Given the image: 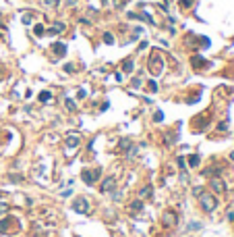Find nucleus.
Instances as JSON below:
<instances>
[{"label":"nucleus","mask_w":234,"mask_h":237,"mask_svg":"<svg viewBox=\"0 0 234 237\" xmlns=\"http://www.w3.org/2000/svg\"><path fill=\"white\" fill-rule=\"evenodd\" d=\"M100 175H102V173H100L97 168H91V171H83V173H81V179H83L85 183L93 185V183H96L97 179H100Z\"/></svg>","instance_id":"20e7f679"},{"label":"nucleus","mask_w":234,"mask_h":237,"mask_svg":"<svg viewBox=\"0 0 234 237\" xmlns=\"http://www.w3.org/2000/svg\"><path fill=\"white\" fill-rule=\"evenodd\" d=\"M52 52H54L56 56H64L66 54V46L60 44V42H56V44H52Z\"/></svg>","instance_id":"1a4fd4ad"},{"label":"nucleus","mask_w":234,"mask_h":237,"mask_svg":"<svg viewBox=\"0 0 234 237\" xmlns=\"http://www.w3.org/2000/svg\"><path fill=\"white\" fill-rule=\"evenodd\" d=\"M141 208H143V202H141V200H135V202H131V206H129V212H131V214H137V212H141Z\"/></svg>","instance_id":"9b49d317"},{"label":"nucleus","mask_w":234,"mask_h":237,"mask_svg":"<svg viewBox=\"0 0 234 237\" xmlns=\"http://www.w3.org/2000/svg\"><path fill=\"white\" fill-rule=\"evenodd\" d=\"M0 79H2V71H0Z\"/></svg>","instance_id":"473e14b6"},{"label":"nucleus","mask_w":234,"mask_h":237,"mask_svg":"<svg viewBox=\"0 0 234 237\" xmlns=\"http://www.w3.org/2000/svg\"><path fill=\"white\" fill-rule=\"evenodd\" d=\"M44 34V25H35V35H41Z\"/></svg>","instance_id":"a878e982"},{"label":"nucleus","mask_w":234,"mask_h":237,"mask_svg":"<svg viewBox=\"0 0 234 237\" xmlns=\"http://www.w3.org/2000/svg\"><path fill=\"white\" fill-rule=\"evenodd\" d=\"M41 2H44L46 7H54V4H56V0H41Z\"/></svg>","instance_id":"cd10ccee"},{"label":"nucleus","mask_w":234,"mask_h":237,"mask_svg":"<svg viewBox=\"0 0 234 237\" xmlns=\"http://www.w3.org/2000/svg\"><path fill=\"white\" fill-rule=\"evenodd\" d=\"M230 158H232V160H234V152H230Z\"/></svg>","instance_id":"2f4dec72"},{"label":"nucleus","mask_w":234,"mask_h":237,"mask_svg":"<svg viewBox=\"0 0 234 237\" xmlns=\"http://www.w3.org/2000/svg\"><path fill=\"white\" fill-rule=\"evenodd\" d=\"M104 42H106V44H114V35L106 31V34H104Z\"/></svg>","instance_id":"6ab92c4d"},{"label":"nucleus","mask_w":234,"mask_h":237,"mask_svg":"<svg viewBox=\"0 0 234 237\" xmlns=\"http://www.w3.org/2000/svg\"><path fill=\"white\" fill-rule=\"evenodd\" d=\"M50 98H52V94H50V92H41V94H40V102H48Z\"/></svg>","instance_id":"a211bd4d"},{"label":"nucleus","mask_w":234,"mask_h":237,"mask_svg":"<svg viewBox=\"0 0 234 237\" xmlns=\"http://www.w3.org/2000/svg\"><path fill=\"white\" fill-rule=\"evenodd\" d=\"M193 4V0H180V8H189Z\"/></svg>","instance_id":"5701e85b"},{"label":"nucleus","mask_w":234,"mask_h":237,"mask_svg":"<svg viewBox=\"0 0 234 237\" xmlns=\"http://www.w3.org/2000/svg\"><path fill=\"white\" fill-rule=\"evenodd\" d=\"M147 90L149 92H158V83H155V81H149V83H147Z\"/></svg>","instance_id":"4be33fe9"},{"label":"nucleus","mask_w":234,"mask_h":237,"mask_svg":"<svg viewBox=\"0 0 234 237\" xmlns=\"http://www.w3.org/2000/svg\"><path fill=\"white\" fill-rule=\"evenodd\" d=\"M209 185H211V189H214V191H218V194H222V191L226 189V185H224V181H222V179H218V177H214Z\"/></svg>","instance_id":"6e6552de"},{"label":"nucleus","mask_w":234,"mask_h":237,"mask_svg":"<svg viewBox=\"0 0 234 237\" xmlns=\"http://www.w3.org/2000/svg\"><path fill=\"white\" fill-rule=\"evenodd\" d=\"M73 210L79 212V214H85V212H89L91 206H89V200L87 198H77L75 202H73Z\"/></svg>","instance_id":"7ed1b4c3"},{"label":"nucleus","mask_w":234,"mask_h":237,"mask_svg":"<svg viewBox=\"0 0 234 237\" xmlns=\"http://www.w3.org/2000/svg\"><path fill=\"white\" fill-rule=\"evenodd\" d=\"M4 212H8V204L0 202V214H4Z\"/></svg>","instance_id":"393cba45"},{"label":"nucleus","mask_w":234,"mask_h":237,"mask_svg":"<svg viewBox=\"0 0 234 237\" xmlns=\"http://www.w3.org/2000/svg\"><path fill=\"white\" fill-rule=\"evenodd\" d=\"M114 187H116V177H114V175H110V177H106V179L102 181L100 191H102V194H110Z\"/></svg>","instance_id":"39448f33"},{"label":"nucleus","mask_w":234,"mask_h":237,"mask_svg":"<svg viewBox=\"0 0 234 237\" xmlns=\"http://www.w3.org/2000/svg\"><path fill=\"white\" fill-rule=\"evenodd\" d=\"M162 118H164V114H162V110H158L155 114H153V121H155V123H160Z\"/></svg>","instance_id":"b1692460"},{"label":"nucleus","mask_w":234,"mask_h":237,"mask_svg":"<svg viewBox=\"0 0 234 237\" xmlns=\"http://www.w3.org/2000/svg\"><path fill=\"white\" fill-rule=\"evenodd\" d=\"M199 204H201V208L205 210V212H211V210L218 206V200H215V195H214V194L201 191V194H199Z\"/></svg>","instance_id":"f257e3e1"},{"label":"nucleus","mask_w":234,"mask_h":237,"mask_svg":"<svg viewBox=\"0 0 234 237\" xmlns=\"http://www.w3.org/2000/svg\"><path fill=\"white\" fill-rule=\"evenodd\" d=\"M64 71H66V73H75V67H73V65H64Z\"/></svg>","instance_id":"bb28decb"},{"label":"nucleus","mask_w":234,"mask_h":237,"mask_svg":"<svg viewBox=\"0 0 234 237\" xmlns=\"http://www.w3.org/2000/svg\"><path fill=\"white\" fill-rule=\"evenodd\" d=\"M31 19H33V13H25V15H23V23H25V25H29Z\"/></svg>","instance_id":"aec40b11"},{"label":"nucleus","mask_w":234,"mask_h":237,"mask_svg":"<svg viewBox=\"0 0 234 237\" xmlns=\"http://www.w3.org/2000/svg\"><path fill=\"white\" fill-rule=\"evenodd\" d=\"M137 85H141V79H139V77H137V79H133V87H137Z\"/></svg>","instance_id":"c756f323"},{"label":"nucleus","mask_w":234,"mask_h":237,"mask_svg":"<svg viewBox=\"0 0 234 237\" xmlns=\"http://www.w3.org/2000/svg\"><path fill=\"white\" fill-rule=\"evenodd\" d=\"M149 71H151L155 77L162 75V71H164V60H162V56H160L158 52H153L151 58H149Z\"/></svg>","instance_id":"f03ea898"},{"label":"nucleus","mask_w":234,"mask_h":237,"mask_svg":"<svg viewBox=\"0 0 234 237\" xmlns=\"http://www.w3.org/2000/svg\"><path fill=\"white\" fill-rule=\"evenodd\" d=\"M133 69H135V63H133V58H126V60L122 63V71H124V73H131Z\"/></svg>","instance_id":"ddd939ff"},{"label":"nucleus","mask_w":234,"mask_h":237,"mask_svg":"<svg viewBox=\"0 0 234 237\" xmlns=\"http://www.w3.org/2000/svg\"><path fill=\"white\" fill-rule=\"evenodd\" d=\"M62 31H64V23H60V21L52 23V27H50V34H62Z\"/></svg>","instance_id":"f8f14e48"},{"label":"nucleus","mask_w":234,"mask_h":237,"mask_svg":"<svg viewBox=\"0 0 234 237\" xmlns=\"http://www.w3.org/2000/svg\"><path fill=\"white\" fill-rule=\"evenodd\" d=\"M11 181H15V183H19V181H21V177H19V175H11Z\"/></svg>","instance_id":"c85d7f7f"},{"label":"nucleus","mask_w":234,"mask_h":237,"mask_svg":"<svg viewBox=\"0 0 234 237\" xmlns=\"http://www.w3.org/2000/svg\"><path fill=\"white\" fill-rule=\"evenodd\" d=\"M189 164H191V167H197V164H199V154H191V158H189Z\"/></svg>","instance_id":"dca6fc26"},{"label":"nucleus","mask_w":234,"mask_h":237,"mask_svg":"<svg viewBox=\"0 0 234 237\" xmlns=\"http://www.w3.org/2000/svg\"><path fill=\"white\" fill-rule=\"evenodd\" d=\"M64 106H66V108H69L70 112H75V108H77V106H75V102H73V100H69V98L64 100Z\"/></svg>","instance_id":"f3484780"},{"label":"nucleus","mask_w":234,"mask_h":237,"mask_svg":"<svg viewBox=\"0 0 234 237\" xmlns=\"http://www.w3.org/2000/svg\"><path fill=\"white\" fill-rule=\"evenodd\" d=\"M176 223H178V216H176L174 210L164 212V225H168V227H176Z\"/></svg>","instance_id":"423d86ee"},{"label":"nucleus","mask_w":234,"mask_h":237,"mask_svg":"<svg viewBox=\"0 0 234 237\" xmlns=\"http://www.w3.org/2000/svg\"><path fill=\"white\" fill-rule=\"evenodd\" d=\"M131 140H129V137H122V140L118 141V152H129V150H131Z\"/></svg>","instance_id":"9d476101"},{"label":"nucleus","mask_w":234,"mask_h":237,"mask_svg":"<svg viewBox=\"0 0 234 237\" xmlns=\"http://www.w3.org/2000/svg\"><path fill=\"white\" fill-rule=\"evenodd\" d=\"M11 221H13V218H2V221H0V231H2V233H6V231H8Z\"/></svg>","instance_id":"4468645a"},{"label":"nucleus","mask_w":234,"mask_h":237,"mask_svg":"<svg viewBox=\"0 0 234 237\" xmlns=\"http://www.w3.org/2000/svg\"><path fill=\"white\" fill-rule=\"evenodd\" d=\"M147 195H151V187H149V185H145V187L139 191V200H141V198H147Z\"/></svg>","instance_id":"2eb2a0df"},{"label":"nucleus","mask_w":234,"mask_h":237,"mask_svg":"<svg viewBox=\"0 0 234 237\" xmlns=\"http://www.w3.org/2000/svg\"><path fill=\"white\" fill-rule=\"evenodd\" d=\"M64 141H66V146H69V148H77L81 140H79V133H69Z\"/></svg>","instance_id":"0eeeda50"},{"label":"nucleus","mask_w":234,"mask_h":237,"mask_svg":"<svg viewBox=\"0 0 234 237\" xmlns=\"http://www.w3.org/2000/svg\"><path fill=\"white\" fill-rule=\"evenodd\" d=\"M193 65H195V67H199V65L203 67V65H205V60H203V58H199V56H195V58H193Z\"/></svg>","instance_id":"412c9836"},{"label":"nucleus","mask_w":234,"mask_h":237,"mask_svg":"<svg viewBox=\"0 0 234 237\" xmlns=\"http://www.w3.org/2000/svg\"><path fill=\"white\" fill-rule=\"evenodd\" d=\"M66 4H69V7H73V4H77V0H66Z\"/></svg>","instance_id":"7c9ffc66"}]
</instances>
